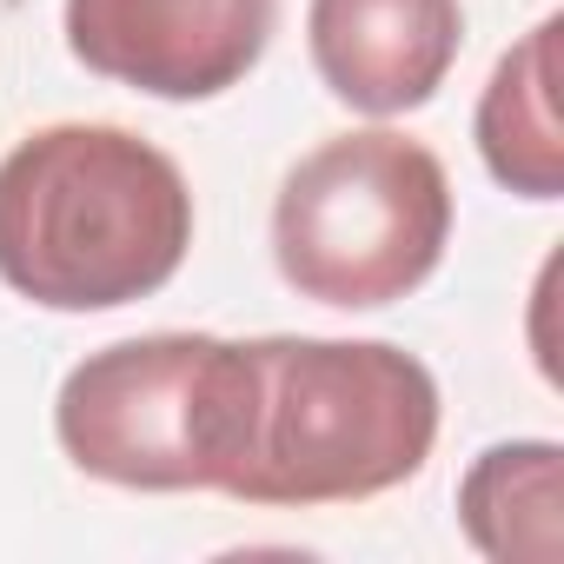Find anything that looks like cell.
Returning <instances> with one entry per match:
<instances>
[{"label": "cell", "instance_id": "1", "mask_svg": "<svg viewBox=\"0 0 564 564\" xmlns=\"http://www.w3.org/2000/svg\"><path fill=\"white\" fill-rule=\"evenodd\" d=\"M186 246V173L127 127L61 120L0 160V286L47 313L153 300Z\"/></svg>", "mask_w": 564, "mask_h": 564}, {"label": "cell", "instance_id": "2", "mask_svg": "<svg viewBox=\"0 0 564 564\" xmlns=\"http://www.w3.org/2000/svg\"><path fill=\"white\" fill-rule=\"evenodd\" d=\"M252 405L226 498L265 511L359 505L438 445V379L386 339H246Z\"/></svg>", "mask_w": 564, "mask_h": 564}, {"label": "cell", "instance_id": "3", "mask_svg": "<svg viewBox=\"0 0 564 564\" xmlns=\"http://www.w3.org/2000/svg\"><path fill=\"white\" fill-rule=\"evenodd\" d=\"M252 405L246 339L147 333L87 352L54 399L61 452L120 491H226Z\"/></svg>", "mask_w": 564, "mask_h": 564}, {"label": "cell", "instance_id": "4", "mask_svg": "<svg viewBox=\"0 0 564 564\" xmlns=\"http://www.w3.org/2000/svg\"><path fill=\"white\" fill-rule=\"evenodd\" d=\"M452 239V180L425 140L392 127L313 147L272 199L279 279L319 306L379 313L419 293Z\"/></svg>", "mask_w": 564, "mask_h": 564}, {"label": "cell", "instance_id": "5", "mask_svg": "<svg viewBox=\"0 0 564 564\" xmlns=\"http://www.w3.org/2000/svg\"><path fill=\"white\" fill-rule=\"evenodd\" d=\"M61 21L87 74L153 100H213L259 67L279 0H67Z\"/></svg>", "mask_w": 564, "mask_h": 564}, {"label": "cell", "instance_id": "6", "mask_svg": "<svg viewBox=\"0 0 564 564\" xmlns=\"http://www.w3.org/2000/svg\"><path fill=\"white\" fill-rule=\"evenodd\" d=\"M306 47L333 100L392 120L425 107L465 47L458 0H313Z\"/></svg>", "mask_w": 564, "mask_h": 564}, {"label": "cell", "instance_id": "7", "mask_svg": "<svg viewBox=\"0 0 564 564\" xmlns=\"http://www.w3.org/2000/svg\"><path fill=\"white\" fill-rule=\"evenodd\" d=\"M557 14L538 21L485 80L478 100V153L498 186L524 199H557L564 186V140H557Z\"/></svg>", "mask_w": 564, "mask_h": 564}, {"label": "cell", "instance_id": "8", "mask_svg": "<svg viewBox=\"0 0 564 564\" xmlns=\"http://www.w3.org/2000/svg\"><path fill=\"white\" fill-rule=\"evenodd\" d=\"M557 445L551 438H511L478 452V465L458 485V524L465 538L498 564H551L557 557Z\"/></svg>", "mask_w": 564, "mask_h": 564}]
</instances>
